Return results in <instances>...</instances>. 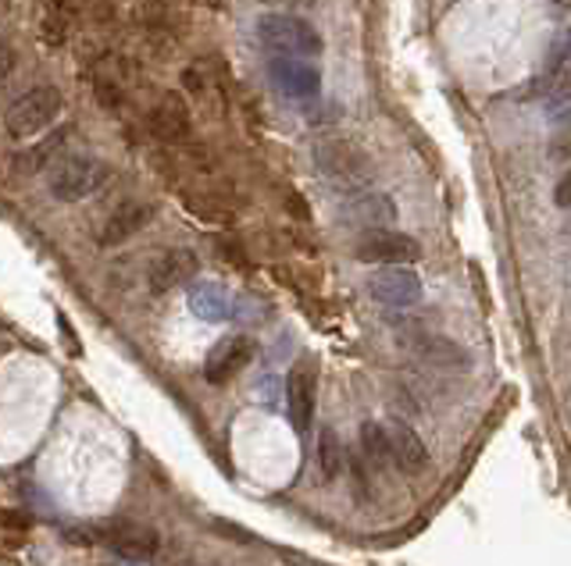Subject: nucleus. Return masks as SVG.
<instances>
[{"label": "nucleus", "mask_w": 571, "mask_h": 566, "mask_svg": "<svg viewBox=\"0 0 571 566\" xmlns=\"http://www.w3.org/2000/svg\"><path fill=\"white\" fill-rule=\"evenodd\" d=\"M258 40L272 50L276 58H318L322 54V37L318 29L297 14H286V11H272V14H261L258 19Z\"/></svg>", "instance_id": "nucleus-1"}, {"label": "nucleus", "mask_w": 571, "mask_h": 566, "mask_svg": "<svg viewBox=\"0 0 571 566\" xmlns=\"http://www.w3.org/2000/svg\"><path fill=\"white\" fill-rule=\"evenodd\" d=\"M108 182V164L90 158V153H69V158L54 161L50 168V196L61 200V203H79L93 196L100 185Z\"/></svg>", "instance_id": "nucleus-2"}, {"label": "nucleus", "mask_w": 571, "mask_h": 566, "mask_svg": "<svg viewBox=\"0 0 571 566\" xmlns=\"http://www.w3.org/2000/svg\"><path fill=\"white\" fill-rule=\"evenodd\" d=\"M314 164L325 179L347 185L350 193H358V189H364L375 179L372 158L350 140H322L314 146Z\"/></svg>", "instance_id": "nucleus-3"}, {"label": "nucleus", "mask_w": 571, "mask_h": 566, "mask_svg": "<svg viewBox=\"0 0 571 566\" xmlns=\"http://www.w3.org/2000/svg\"><path fill=\"white\" fill-rule=\"evenodd\" d=\"M61 108H64V97L58 93V85H32V90H26L8 108L4 125L14 140H32V135H40L54 125Z\"/></svg>", "instance_id": "nucleus-4"}, {"label": "nucleus", "mask_w": 571, "mask_h": 566, "mask_svg": "<svg viewBox=\"0 0 571 566\" xmlns=\"http://www.w3.org/2000/svg\"><path fill=\"white\" fill-rule=\"evenodd\" d=\"M354 256L361 264H379V267H408L422 256V246L418 239L404 235V232H393V229H379V232H368L358 239Z\"/></svg>", "instance_id": "nucleus-5"}, {"label": "nucleus", "mask_w": 571, "mask_h": 566, "mask_svg": "<svg viewBox=\"0 0 571 566\" xmlns=\"http://www.w3.org/2000/svg\"><path fill=\"white\" fill-rule=\"evenodd\" d=\"M368 296H372L385 311H400V306H414L422 300V279L411 267H379L368 279Z\"/></svg>", "instance_id": "nucleus-6"}, {"label": "nucleus", "mask_w": 571, "mask_h": 566, "mask_svg": "<svg viewBox=\"0 0 571 566\" xmlns=\"http://www.w3.org/2000/svg\"><path fill=\"white\" fill-rule=\"evenodd\" d=\"M90 542L111 548V553H119L126 559H147L158 553V530L154 527H143V524H108V527H97L87 535Z\"/></svg>", "instance_id": "nucleus-7"}, {"label": "nucleus", "mask_w": 571, "mask_h": 566, "mask_svg": "<svg viewBox=\"0 0 571 566\" xmlns=\"http://www.w3.org/2000/svg\"><path fill=\"white\" fill-rule=\"evenodd\" d=\"M258 346H254V338H247V335H226V338H218L208 360H204V377L211 385H226L229 377H237L250 360H254Z\"/></svg>", "instance_id": "nucleus-8"}, {"label": "nucleus", "mask_w": 571, "mask_h": 566, "mask_svg": "<svg viewBox=\"0 0 571 566\" xmlns=\"http://www.w3.org/2000/svg\"><path fill=\"white\" fill-rule=\"evenodd\" d=\"M385 432H390V453H393V467L404 477H418L432 467V456L425 449L422 435L414 432L408 421L390 417L385 421Z\"/></svg>", "instance_id": "nucleus-9"}, {"label": "nucleus", "mask_w": 571, "mask_h": 566, "mask_svg": "<svg viewBox=\"0 0 571 566\" xmlns=\"http://www.w3.org/2000/svg\"><path fill=\"white\" fill-rule=\"evenodd\" d=\"M268 75H272V85L282 97L293 100H311L322 90V72L300 58H272L268 61Z\"/></svg>", "instance_id": "nucleus-10"}, {"label": "nucleus", "mask_w": 571, "mask_h": 566, "mask_svg": "<svg viewBox=\"0 0 571 566\" xmlns=\"http://www.w3.org/2000/svg\"><path fill=\"white\" fill-rule=\"evenodd\" d=\"M314 396H318L314 371L308 364H297L290 377H286V414H290L293 432L300 435H304L314 421Z\"/></svg>", "instance_id": "nucleus-11"}, {"label": "nucleus", "mask_w": 571, "mask_h": 566, "mask_svg": "<svg viewBox=\"0 0 571 566\" xmlns=\"http://www.w3.org/2000/svg\"><path fill=\"white\" fill-rule=\"evenodd\" d=\"M343 218L350 221V225H364V229L379 232V229L397 221V203H393V196L375 193V189H358V193L347 196Z\"/></svg>", "instance_id": "nucleus-12"}, {"label": "nucleus", "mask_w": 571, "mask_h": 566, "mask_svg": "<svg viewBox=\"0 0 571 566\" xmlns=\"http://www.w3.org/2000/svg\"><path fill=\"white\" fill-rule=\"evenodd\" d=\"M154 218V208L143 200H126L119 203L108 218H104V225H100L97 239H100V246H119L126 243V239H132L137 232H143L147 221Z\"/></svg>", "instance_id": "nucleus-13"}, {"label": "nucleus", "mask_w": 571, "mask_h": 566, "mask_svg": "<svg viewBox=\"0 0 571 566\" xmlns=\"http://www.w3.org/2000/svg\"><path fill=\"white\" fill-rule=\"evenodd\" d=\"M197 274V253L193 250H164L154 264L147 267L150 293H168V289L187 285Z\"/></svg>", "instance_id": "nucleus-14"}, {"label": "nucleus", "mask_w": 571, "mask_h": 566, "mask_svg": "<svg viewBox=\"0 0 571 566\" xmlns=\"http://www.w3.org/2000/svg\"><path fill=\"white\" fill-rule=\"evenodd\" d=\"M408 346L418 353V360H425L429 367H440V371H464L468 367V353L453 338L432 335V332H411Z\"/></svg>", "instance_id": "nucleus-15"}, {"label": "nucleus", "mask_w": 571, "mask_h": 566, "mask_svg": "<svg viewBox=\"0 0 571 566\" xmlns=\"http://www.w3.org/2000/svg\"><path fill=\"white\" fill-rule=\"evenodd\" d=\"M150 125H154V132L161 135V140L176 143L190 132V111L176 93H164L161 104L154 108V114H150Z\"/></svg>", "instance_id": "nucleus-16"}, {"label": "nucleus", "mask_w": 571, "mask_h": 566, "mask_svg": "<svg viewBox=\"0 0 571 566\" xmlns=\"http://www.w3.org/2000/svg\"><path fill=\"white\" fill-rule=\"evenodd\" d=\"M361 453L372 471H390L393 467V453H390V432H385V421H364L361 424Z\"/></svg>", "instance_id": "nucleus-17"}, {"label": "nucleus", "mask_w": 571, "mask_h": 566, "mask_svg": "<svg viewBox=\"0 0 571 566\" xmlns=\"http://www.w3.org/2000/svg\"><path fill=\"white\" fill-rule=\"evenodd\" d=\"M190 311L204 321H226L229 317V296L222 285H197L190 293Z\"/></svg>", "instance_id": "nucleus-18"}, {"label": "nucleus", "mask_w": 571, "mask_h": 566, "mask_svg": "<svg viewBox=\"0 0 571 566\" xmlns=\"http://www.w3.org/2000/svg\"><path fill=\"white\" fill-rule=\"evenodd\" d=\"M318 471H322V477H329V482L343 474V445L332 427H322V435H318Z\"/></svg>", "instance_id": "nucleus-19"}, {"label": "nucleus", "mask_w": 571, "mask_h": 566, "mask_svg": "<svg viewBox=\"0 0 571 566\" xmlns=\"http://www.w3.org/2000/svg\"><path fill=\"white\" fill-rule=\"evenodd\" d=\"M61 143H64V132H54V135H50V140H43L40 146H32L29 153H22V158H19V168H22V171H40V168H47V161L54 158Z\"/></svg>", "instance_id": "nucleus-20"}, {"label": "nucleus", "mask_w": 571, "mask_h": 566, "mask_svg": "<svg viewBox=\"0 0 571 566\" xmlns=\"http://www.w3.org/2000/svg\"><path fill=\"white\" fill-rule=\"evenodd\" d=\"M571 100V68H564V72L553 75L550 82V108H561Z\"/></svg>", "instance_id": "nucleus-21"}, {"label": "nucleus", "mask_w": 571, "mask_h": 566, "mask_svg": "<svg viewBox=\"0 0 571 566\" xmlns=\"http://www.w3.org/2000/svg\"><path fill=\"white\" fill-rule=\"evenodd\" d=\"M571 58V32L564 29L558 40H553V47H550V58H547V64H550V72H558V68L564 64Z\"/></svg>", "instance_id": "nucleus-22"}, {"label": "nucleus", "mask_w": 571, "mask_h": 566, "mask_svg": "<svg viewBox=\"0 0 571 566\" xmlns=\"http://www.w3.org/2000/svg\"><path fill=\"white\" fill-rule=\"evenodd\" d=\"M553 203H558L561 211H571V168L558 179V185H553Z\"/></svg>", "instance_id": "nucleus-23"}, {"label": "nucleus", "mask_w": 571, "mask_h": 566, "mask_svg": "<svg viewBox=\"0 0 571 566\" xmlns=\"http://www.w3.org/2000/svg\"><path fill=\"white\" fill-rule=\"evenodd\" d=\"M14 64H19V58H14V50H11V47H0V82H4V79L14 72Z\"/></svg>", "instance_id": "nucleus-24"}, {"label": "nucleus", "mask_w": 571, "mask_h": 566, "mask_svg": "<svg viewBox=\"0 0 571 566\" xmlns=\"http://www.w3.org/2000/svg\"><path fill=\"white\" fill-rule=\"evenodd\" d=\"M550 122L558 125V129H568L571 132V100H568V104H561V108H553Z\"/></svg>", "instance_id": "nucleus-25"}]
</instances>
